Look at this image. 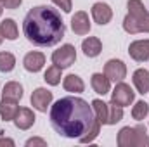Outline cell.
I'll list each match as a JSON object with an SVG mask.
<instances>
[{"label": "cell", "instance_id": "1", "mask_svg": "<svg viewBox=\"0 0 149 147\" xmlns=\"http://www.w3.org/2000/svg\"><path fill=\"white\" fill-rule=\"evenodd\" d=\"M52 128L66 139L83 137L95 123V114L92 106L81 97L68 95L56 101L49 111Z\"/></svg>", "mask_w": 149, "mask_h": 147}, {"label": "cell", "instance_id": "2", "mask_svg": "<svg viewBox=\"0 0 149 147\" xmlns=\"http://www.w3.org/2000/svg\"><path fill=\"white\" fill-rule=\"evenodd\" d=\"M23 33L30 43L37 47H54L64 38L66 28L56 9L37 5L24 16Z\"/></svg>", "mask_w": 149, "mask_h": 147}, {"label": "cell", "instance_id": "3", "mask_svg": "<svg viewBox=\"0 0 149 147\" xmlns=\"http://www.w3.org/2000/svg\"><path fill=\"white\" fill-rule=\"evenodd\" d=\"M127 7H128V14L123 19V30L130 35L142 33V26L149 16L146 5L142 3V0H128Z\"/></svg>", "mask_w": 149, "mask_h": 147}, {"label": "cell", "instance_id": "4", "mask_svg": "<svg viewBox=\"0 0 149 147\" xmlns=\"http://www.w3.org/2000/svg\"><path fill=\"white\" fill-rule=\"evenodd\" d=\"M120 147H149V137H148V128L144 125L137 126H123L118 132L116 139Z\"/></svg>", "mask_w": 149, "mask_h": 147}, {"label": "cell", "instance_id": "5", "mask_svg": "<svg viewBox=\"0 0 149 147\" xmlns=\"http://www.w3.org/2000/svg\"><path fill=\"white\" fill-rule=\"evenodd\" d=\"M50 59H52V64L59 66L61 69H66V68L73 66L76 61V49L71 43H64V45H61V49L52 52Z\"/></svg>", "mask_w": 149, "mask_h": 147}, {"label": "cell", "instance_id": "6", "mask_svg": "<svg viewBox=\"0 0 149 147\" xmlns=\"http://www.w3.org/2000/svg\"><path fill=\"white\" fill-rule=\"evenodd\" d=\"M134 99H135V92L130 88V85H127L123 81H118L114 90L111 92V102H114L116 106L127 107L134 102Z\"/></svg>", "mask_w": 149, "mask_h": 147}, {"label": "cell", "instance_id": "7", "mask_svg": "<svg viewBox=\"0 0 149 147\" xmlns=\"http://www.w3.org/2000/svg\"><path fill=\"white\" fill-rule=\"evenodd\" d=\"M104 74L109 78L111 83H118L123 81L127 76V66L121 59H109L104 64Z\"/></svg>", "mask_w": 149, "mask_h": 147}, {"label": "cell", "instance_id": "8", "mask_svg": "<svg viewBox=\"0 0 149 147\" xmlns=\"http://www.w3.org/2000/svg\"><path fill=\"white\" fill-rule=\"evenodd\" d=\"M52 99H54V95H52L50 90H47L43 87H38L31 94V106L40 112H47V109L52 104Z\"/></svg>", "mask_w": 149, "mask_h": 147}, {"label": "cell", "instance_id": "9", "mask_svg": "<svg viewBox=\"0 0 149 147\" xmlns=\"http://www.w3.org/2000/svg\"><path fill=\"white\" fill-rule=\"evenodd\" d=\"M92 17L99 26H106L113 19V9L106 2H95L92 5Z\"/></svg>", "mask_w": 149, "mask_h": 147}, {"label": "cell", "instance_id": "10", "mask_svg": "<svg viewBox=\"0 0 149 147\" xmlns=\"http://www.w3.org/2000/svg\"><path fill=\"white\" fill-rule=\"evenodd\" d=\"M128 54L137 62H146V61H149V38L132 42L130 47H128Z\"/></svg>", "mask_w": 149, "mask_h": 147}, {"label": "cell", "instance_id": "11", "mask_svg": "<svg viewBox=\"0 0 149 147\" xmlns=\"http://www.w3.org/2000/svg\"><path fill=\"white\" fill-rule=\"evenodd\" d=\"M71 30L74 35H80V37L90 33V19L85 10L74 12V16L71 17Z\"/></svg>", "mask_w": 149, "mask_h": 147}, {"label": "cell", "instance_id": "12", "mask_svg": "<svg viewBox=\"0 0 149 147\" xmlns=\"http://www.w3.org/2000/svg\"><path fill=\"white\" fill-rule=\"evenodd\" d=\"M43 64H45V55L42 52H37V50L28 52L24 55V59H23V66L30 73H38L43 68Z\"/></svg>", "mask_w": 149, "mask_h": 147}, {"label": "cell", "instance_id": "13", "mask_svg": "<svg viewBox=\"0 0 149 147\" xmlns=\"http://www.w3.org/2000/svg\"><path fill=\"white\" fill-rule=\"evenodd\" d=\"M35 112L30 109V107H19L16 118H14V125L16 128L19 130H30L33 125H35Z\"/></svg>", "mask_w": 149, "mask_h": 147}, {"label": "cell", "instance_id": "14", "mask_svg": "<svg viewBox=\"0 0 149 147\" xmlns=\"http://www.w3.org/2000/svg\"><path fill=\"white\" fill-rule=\"evenodd\" d=\"M90 85H92L94 92L99 94V95H106V94L111 92V81H109V78L104 73H94L92 74Z\"/></svg>", "mask_w": 149, "mask_h": 147}, {"label": "cell", "instance_id": "15", "mask_svg": "<svg viewBox=\"0 0 149 147\" xmlns=\"http://www.w3.org/2000/svg\"><path fill=\"white\" fill-rule=\"evenodd\" d=\"M2 99L3 101H12V102H19L23 99V85L17 81H9L3 85L2 90Z\"/></svg>", "mask_w": 149, "mask_h": 147}, {"label": "cell", "instance_id": "16", "mask_svg": "<svg viewBox=\"0 0 149 147\" xmlns=\"http://www.w3.org/2000/svg\"><path fill=\"white\" fill-rule=\"evenodd\" d=\"M132 81H134V85H135L139 94H142V95L149 94V71L148 69H144V68L135 69L134 76H132Z\"/></svg>", "mask_w": 149, "mask_h": 147}, {"label": "cell", "instance_id": "17", "mask_svg": "<svg viewBox=\"0 0 149 147\" xmlns=\"http://www.w3.org/2000/svg\"><path fill=\"white\" fill-rule=\"evenodd\" d=\"M81 50L87 57H97L102 52V42L97 37H88L81 42Z\"/></svg>", "mask_w": 149, "mask_h": 147}, {"label": "cell", "instance_id": "18", "mask_svg": "<svg viewBox=\"0 0 149 147\" xmlns=\"http://www.w3.org/2000/svg\"><path fill=\"white\" fill-rule=\"evenodd\" d=\"M63 87L66 92H71V94H81L85 90V83L78 74H68L63 80Z\"/></svg>", "mask_w": 149, "mask_h": 147}, {"label": "cell", "instance_id": "19", "mask_svg": "<svg viewBox=\"0 0 149 147\" xmlns=\"http://www.w3.org/2000/svg\"><path fill=\"white\" fill-rule=\"evenodd\" d=\"M19 111L17 102H12V101H0V118L3 121H14L16 114Z\"/></svg>", "mask_w": 149, "mask_h": 147}, {"label": "cell", "instance_id": "20", "mask_svg": "<svg viewBox=\"0 0 149 147\" xmlns=\"http://www.w3.org/2000/svg\"><path fill=\"white\" fill-rule=\"evenodd\" d=\"M0 33H2V37L7 38V40H16L17 35H19V30H17L16 21L10 19V17L3 19V21L0 23Z\"/></svg>", "mask_w": 149, "mask_h": 147}, {"label": "cell", "instance_id": "21", "mask_svg": "<svg viewBox=\"0 0 149 147\" xmlns=\"http://www.w3.org/2000/svg\"><path fill=\"white\" fill-rule=\"evenodd\" d=\"M92 109H94V114L95 118L101 121V125H108V104L101 99H94L90 102Z\"/></svg>", "mask_w": 149, "mask_h": 147}, {"label": "cell", "instance_id": "22", "mask_svg": "<svg viewBox=\"0 0 149 147\" xmlns=\"http://www.w3.org/2000/svg\"><path fill=\"white\" fill-rule=\"evenodd\" d=\"M63 69L59 68V66H56V64H52L50 68H47V71L43 74V80L49 83V85H52V87H56V85H59L61 83V78H63Z\"/></svg>", "mask_w": 149, "mask_h": 147}, {"label": "cell", "instance_id": "23", "mask_svg": "<svg viewBox=\"0 0 149 147\" xmlns=\"http://www.w3.org/2000/svg\"><path fill=\"white\" fill-rule=\"evenodd\" d=\"M16 68V57L10 52H0V71L10 73Z\"/></svg>", "mask_w": 149, "mask_h": 147}, {"label": "cell", "instance_id": "24", "mask_svg": "<svg viewBox=\"0 0 149 147\" xmlns=\"http://www.w3.org/2000/svg\"><path fill=\"white\" fill-rule=\"evenodd\" d=\"M123 119V107L116 106L114 102L108 104V125H116Z\"/></svg>", "mask_w": 149, "mask_h": 147}, {"label": "cell", "instance_id": "25", "mask_svg": "<svg viewBox=\"0 0 149 147\" xmlns=\"http://www.w3.org/2000/svg\"><path fill=\"white\" fill-rule=\"evenodd\" d=\"M148 114H149V104L148 102H144V101L135 102V106L132 107V118H134L135 121H142V119H146Z\"/></svg>", "mask_w": 149, "mask_h": 147}, {"label": "cell", "instance_id": "26", "mask_svg": "<svg viewBox=\"0 0 149 147\" xmlns=\"http://www.w3.org/2000/svg\"><path fill=\"white\" fill-rule=\"evenodd\" d=\"M52 3L57 5L59 9H63V12H71V9H73L71 0H52Z\"/></svg>", "mask_w": 149, "mask_h": 147}, {"label": "cell", "instance_id": "27", "mask_svg": "<svg viewBox=\"0 0 149 147\" xmlns=\"http://www.w3.org/2000/svg\"><path fill=\"white\" fill-rule=\"evenodd\" d=\"M24 146H26V147H31V146H40V147H45V146H47V142H45L43 139H38V137H33V139H28Z\"/></svg>", "mask_w": 149, "mask_h": 147}, {"label": "cell", "instance_id": "28", "mask_svg": "<svg viewBox=\"0 0 149 147\" xmlns=\"http://www.w3.org/2000/svg\"><path fill=\"white\" fill-rule=\"evenodd\" d=\"M21 3H23V0H5V2H3V7L12 10V9H17Z\"/></svg>", "mask_w": 149, "mask_h": 147}, {"label": "cell", "instance_id": "29", "mask_svg": "<svg viewBox=\"0 0 149 147\" xmlns=\"http://www.w3.org/2000/svg\"><path fill=\"white\" fill-rule=\"evenodd\" d=\"M14 146V140L12 139H0V146Z\"/></svg>", "mask_w": 149, "mask_h": 147}, {"label": "cell", "instance_id": "30", "mask_svg": "<svg viewBox=\"0 0 149 147\" xmlns=\"http://www.w3.org/2000/svg\"><path fill=\"white\" fill-rule=\"evenodd\" d=\"M2 12H3V5L0 3V16H2Z\"/></svg>", "mask_w": 149, "mask_h": 147}, {"label": "cell", "instance_id": "31", "mask_svg": "<svg viewBox=\"0 0 149 147\" xmlns=\"http://www.w3.org/2000/svg\"><path fill=\"white\" fill-rule=\"evenodd\" d=\"M2 42H3V37H2V33H0V43H2Z\"/></svg>", "mask_w": 149, "mask_h": 147}, {"label": "cell", "instance_id": "32", "mask_svg": "<svg viewBox=\"0 0 149 147\" xmlns=\"http://www.w3.org/2000/svg\"><path fill=\"white\" fill-rule=\"evenodd\" d=\"M3 2H5V0H0V3H2V5H3Z\"/></svg>", "mask_w": 149, "mask_h": 147}]
</instances>
